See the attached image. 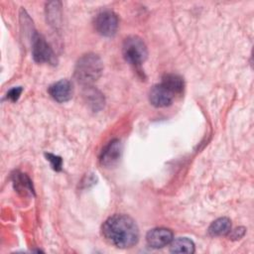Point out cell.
<instances>
[{
  "mask_svg": "<svg viewBox=\"0 0 254 254\" xmlns=\"http://www.w3.org/2000/svg\"><path fill=\"white\" fill-rule=\"evenodd\" d=\"M102 234L110 244L121 249L130 248L139 240L136 222L125 214H114L107 218L102 225Z\"/></svg>",
  "mask_w": 254,
  "mask_h": 254,
  "instance_id": "obj_1",
  "label": "cell"
},
{
  "mask_svg": "<svg viewBox=\"0 0 254 254\" xmlns=\"http://www.w3.org/2000/svg\"><path fill=\"white\" fill-rule=\"evenodd\" d=\"M103 64L101 59L92 53L85 54L78 59L74 67V78L82 85L89 86L101 75Z\"/></svg>",
  "mask_w": 254,
  "mask_h": 254,
  "instance_id": "obj_2",
  "label": "cell"
},
{
  "mask_svg": "<svg viewBox=\"0 0 254 254\" xmlns=\"http://www.w3.org/2000/svg\"><path fill=\"white\" fill-rule=\"evenodd\" d=\"M122 52L125 61L136 66L141 65L148 56L147 47L144 41L137 36H130L125 39Z\"/></svg>",
  "mask_w": 254,
  "mask_h": 254,
  "instance_id": "obj_3",
  "label": "cell"
},
{
  "mask_svg": "<svg viewBox=\"0 0 254 254\" xmlns=\"http://www.w3.org/2000/svg\"><path fill=\"white\" fill-rule=\"evenodd\" d=\"M32 54L35 62L37 63L54 64L56 61L54 52L50 45L42 35L36 32L32 36Z\"/></svg>",
  "mask_w": 254,
  "mask_h": 254,
  "instance_id": "obj_4",
  "label": "cell"
},
{
  "mask_svg": "<svg viewBox=\"0 0 254 254\" xmlns=\"http://www.w3.org/2000/svg\"><path fill=\"white\" fill-rule=\"evenodd\" d=\"M95 30L104 37L113 36L118 28V18L111 11H103L94 19Z\"/></svg>",
  "mask_w": 254,
  "mask_h": 254,
  "instance_id": "obj_5",
  "label": "cell"
},
{
  "mask_svg": "<svg viewBox=\"0 0 254 254\" xmlns=\"http://www.w3.org/2000/svg\"><path fill=\"white\" fill-rule=\"evenodd\" d=\"M175 94L163 83L154 85L149 92V100L156 107H166L172 104Z\"/></svg>",
  "mask_w": 254,
  "mask_h": 254,
  "instance_id": "obj_6",
  "label": "cell"
},
{
  "mask_svg": "<svg viewBox=\"0 0 254 254\" xmlns=\"http://www.w3.org/2000/svg\"><path fill=\"white\" fill-rule=\"evenodd\" d=\"M122 151L121 142L118 139L111 140L101 151L99 161L100 164L104 167H112L114 166L118 160L120 159Z\"/></svg>",
  "mask_w": 254,
  "mask_h": 254,
  "instance_id": "obj_7",
  "label": "cell"
},
{
  "mask_svg": "<svg viewBox=\"0 0 254 254\" xmlns=\"http://www.w3.org/2000/svg\"><path fill=\"white\" fill-rule=\"evenodd\" d=\"M173 240V232L168 228H154L150 230L146 235L147 244L152 248H163Z\"/></svg>",
  "mask_w": 254,
  "mask_h": 254,
  "instance_id": "obj_8",
  "label": "cell"
},
{
  "mask_svg": "<svg viewBox=\"0 0 254 254\" xmlns=\"http://www.w3.org/2000/svg\"><path fill=\"white\" fill-rule=\"evenodd\" d=\"M50 95L58 102L68 101L72 96V85L67 79H61L49 87Z\"/></svg>",
  "mask_w": 254,
  "mask_h": 254,
  "instance_id": "obj_9",
  "label": "cell"
},
{
  "mask_svg": "<svg viewBox=\"0 0 254 254\" xmlns=\"http://www.w3.org/2000/svg\"><path fill=\"white\" fill-rule=\"evenodd\" d=\"M14 188L18 192H21L23 194H34V189L31 180L26 174L15 172L12 176Z\"/></svg>",
  "mask_w": 254,
  "mask_h": 254,
  "instance_id": "obj_10",
  "label": "cell"
},
{
  "mask_svg": "<svg viewBox=\"0 0 254 254\" xmlns=\"http://www.w3.org/2000/svg\"><path fill=\"white\" fill-rule=\"evenodd\" d=\"M161 83H163L167 88H169L175 95L181 94L185 86L183 77L175 73H169L164 75Z\"/></svg>",
  "mask_w": 254,
  "mask_h": 254,
  "instance_id": "obj_11",
  "label": "cell"
},
{
  "mask_svg": "<svg viewBox=\"0 0 254 254\" xmlns=\"http://www.w3.org/2000/svg\"><path fill=\"white\" fill-rule=\"evenodd\" d=\"M231 230V221L227 217H220L214 220L208 227V233L211 236H221L229 233Z\"/></svg>",
  "mask_w": 254,
  "mask_h": 254,
  "instance_id": "obj_12",
  "label": "cell"
},
{
  "mask_svg": "<svg viewBox=\"0 0 254 254\" xmlns=\"http://www.w3.org/2000/svg\"><path fill=\"white\" fill-rule=\"evenodd\" d=\"M170 251L172 253H193L194 244L187 237H179L170 243Z\"/></svg>",
  "mask_w": 254,
  "mask_h": 254,
  "instance_id": "obj_13",
  "label": "cell"
},
{
  "mask_svg": "<svg viewBox=\"0 0 254 254\" xmlns=\"http://www.w3.org/2000/svg\"><path fill=\"white\" fill-rule=\"evenodd\" d=\"M84 97L86 99V102L90 107H92L94 110H98L102 108L104 104V98L102 94L96 90V89H87L86 93L84 94Z\"/></svg>",
  "mask_w": 254,
  "mask_h": 254,
  "instance_id": "obj_14",
  "label": "cell"
},
{
  "mask_svg": "<svg viewBox=\"0 0 254 254\" xmlns=\"http://www.w3.org/2000/svg\"><path fill=\"white\" fill-rule=\"evenodd\" d=\"M47 157V160L51 163L53 169L55 171H61L62 170V165H63V160L61 157L53 155L51 153H46L45 154Z\"/></svg>",
  "mask_w": 254,
  "mask_h": 254,
  "instance_id": "obj_15",
  "label": "cell"
},
{
  "mask_svg": "<svg viewBox=\"0 0 254 254\" xmlns=\"http://www.w3.org/2000/svg\"><path fill=\"white\" fill-rule=\"evenodd\" d=\"M22 87L21 86H17V87H13L11 88L8 92H7V99L11 100L12 102H15L18 100V98L20 97L21 93H22Z\"/></svg>",
  "mask_w": 254,
  "mask_h": 254,
  "instance_id": "obj_16",
  "label": "cell"
},
{
  "mask_svg": "<svg viewBox=\"0 0 254 254\" xmlns=\"http://www.w3.org/2000/svg\"><path fill=\"white\" fill-rule=\"evenodd\" d=\"M244 234H245V228L244 227H238V228L233 230V232L231 234V237L233 239H240Z\"/></svg>",
  "mask_w": 254,
  "mask_h": 254,
  "instance_id": "obj_17",
  "label": "cell"
}]
</instances>
